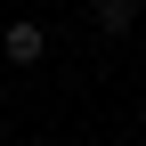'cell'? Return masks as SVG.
<instances>
[{"label":"cell","mask_w":146,"mask_h":146,"mask_svg":"<svg viewBox=\"0 0 146 146\" xmlns=\"http://www.w3.org/2000/svg\"><path fill=\"white\" fill-rule=\"evenodd\" d=\"M0 57H8V65H41V57H49V33L16 16V25H8V41H0Z\"/></svg>","instance_id":"6da1fadb"},{"label":"cell","mask_w":146,"mask_h":146,"mask_svg":"<svg viewBox=\"0 0 146 146\" xmlns=\"http://www.w3.org/2000/svg\"><path fill=\"white\" fill-rule=\"evenodd\" d=\"M138 25V0H98V33H130Z\"/></svg>","instance_id":"7a4b0ae2"}]
</instances>
